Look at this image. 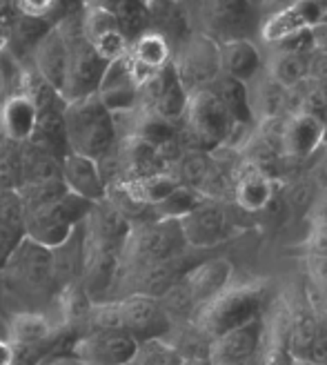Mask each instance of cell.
I'll return each mask as SVG.
<instances>
[{"mask_svg": "<svg viewBox=\"0 0 327 365\" xmlns=\"http://www.w3.org/2000/svg\"><path fill=\"white\" fill-rule=\"evenodd\" d=\"M310 67H312V53L283 51V49H271L267 63H263L265 74L287 91L296 89L310 78Z\"/></svg>", "mask_w": 327, "mask_h": 365, "instance_id": "f546056e", "label": "cell"}, {"mask_svg": "<svg viewBox=\"0 0 327 365\" xmlns=\"http://www.w3.org/2000/svg\"><path fill=\"white\" fill-rule=\"evenodd\" d=\"M107 9L114 14L127 43H134L140 34L150 29L147 0H112Z\"/></svg>", "mask_w": 327, "mask_h": 365, "instance_id": "e575fe53", "label": "cell"}, {"mask_svg": "<svg viewBox=\"0 0 327 365\" xmlns=\"http://www.w3.org/2000/svg\"><path fill=\"white\" fill-rule=\"evenodd\" d=\"M187 89L178 81L176 71L170 65L158 69L156 74L140 87V103L138 107L145 112H152L165 120L180 123V116L187 105Z\"/></svg>", "mask_w": 327, "mask_h": 365, "instance_id": "8fae6325", "label": "cell"}, {"mask_svg": "<svg viewBox=\"0 0 327 365\" xmlns=\"http://www.w3.org/2000/svg\"><path fill=\"white\" fill-rule=\"evenodd\" d=\"M67 65H69L67 34L63 31L61 25H53L51 31L41 41V45L36 47L33 58H31V69L51 89H56L61 94L65 87V78H67Z\"/></svg>", "mask_w": 327, "mask_h": 365, "instance_id": "7402d4cb", "label": "cell"}, {"mask_svg": "<svg viewBox=\"0 0 327 365\" xmlns=\"http://www.w3.org/2000/svg\"><path fill=\"white\" fill-rule=\"evenodd\" d=\"M89 210H92V203H87L85 198L76 194L65 192L58 200H53V203L23 214L25 216L23 234H25V239L38 243L47 250H56L76 234V230L87 218Z\"/></svg>", "mask_w": 327, "mask_h": 365, "instance_id": "52a82bcc", "label": "cell"}, {"mask_svg": "<svg viewBox=\"0 0 327 365\" xmlns=\"http://www.w3.org/2000/svg\"><path fill=\"white\" fill-rule=\"evenodd\" d=\"M130 56L150 71H158L172 63V45L160 34L147 29L130 43Z\"/></svg>", "mask_w": 327, "mask_h": 365, "instance_id": "836d02e7", "label": "cell"}, {"mask_svg": "<svg viewBox=\"0 0 327 365\" xmlns=\"http://www.w3.org/2000/svg\"><path fill=\"white\" fill-rule=\"evenodd\" d=\"M249 0H198V23L207 38L223 45L234 38H247L254 23Z\"/></svg>", "mask_w": 327, "mask_h": 365, "instance_id": "30bf717a", "label": "cell"}, {"mask_svg": "<svg viewBox=\"0 0 327 365\" xmlns=\"http://www.w3.org/2000/svg\"><path fill=\"white\" fill-rule=\"evenodd\" d=\"M212 89L216 91V96L221 98V103L225 105V109L229 112V116H232V120L236 125H243V127L254 125L251 107H249V94H247V85L245 83L234 81V78L221 74L214 81Z\"/></svg>", "mask_w": 327, "mask_h": 365, "instance_id": "1f68e13d", "label": "cell"}, {"mask_svg": "<svg viewBox=\"0 0 327 365\" xmlns=\"http://www.w3.org/2000/svg\"><path fill=\"white\" fill-rule=\"evenodd\" d=\"M232 277H234L232 261L221 257V259H212V261H205V263H198V265L190 267L178 283L185 289V294L192 301L194 314H196L198 307H203L216 294H221V292L232 283Z\"/></svg>", "mask_w": 327, "mask_h": 365, "instance_id": "ac0fdd59", "label": "cell"}, {"mask_svg": "<svg viewBox=\"0 0 327 365\" xmlns=\"http://www.w3.org/2000/svg\"><path fill=\"white\" fill-rule=\"evenodd\" d=\"M36 118H38V109L25 91L9 94L0 103V132L11 143L25 145L33 134Z\"/></svg>", "mask_w": 327, "mask_h": 365, "instance_id": "4316f807", "label": "cell"}, {"mask_svg": "<svg viewBox=\"0 0 327 365\" xmlns=\"http://www.w3.org/2000/svg\"><path fill=\"white\" fill-rule=\"evenodd\" d=\"M269 299L267 281H249L241 285H227L221 294L196 309L194 325L196 330L209 341L221 334L241 327L249 321L261 319Z\"/></svg>", "mask_w": 327, "mask_h": 365, "instance_id": "7a4b0ae2", "label": "cell"}, {"mask_svg": "<svg viewBox=\"0 0 327 365\" xmlns=\"http://www.w3.org/2000/svg\"><path fill=\"white\" fill-rule=\"evenodd\" d=\"M185 241L180 234L178 223L170 221H138L132 225L130 234L120 250V269L127 267L125 274H132L156 263L170 261L183 254ZM120 277V274H118Z\"/></svg>", "mask_w": 327, "mask_h": 365, "instance_id": "8992f818", "label": "cell"}, {"mask_svg": "<svg viewBox=\"0 0 327 365\" xmlns=\"http://www.w3.org/2000/svg\"><path fill=\"white\" fill-rule=\"evenodd\" d=\"M305 218H307V223L327 225V187L316 190L310 207H307V212H305Z\"/></svg>", "mask_w": 327, "mask_h": 365, "instance_id": "74e56055", "label": "cell"}, {"mask_svg": "<svg viewBox=\"0 0 327 365\" xmlns=\"http://www.w3.org/2000/svg\"><path fill=\"white\" fill-rule=\"evenodd\" d=\"M96 96L103 101V105L114 116L138 109L140 87H138V83L134 78L130 53H125V56H120V58H116V61H112L107 65Z\"/></svg>", "mask_w": 327, "mask_h": 365, "instance_id": "2e32d148", "label": "cell"}, {"mask_svg": "<svg viewBox=\"0 0 327 365\" xmlns=\"http://www.w3.org/2000/svg\"><path fill=\"white\" fill-rule=\"evenodd\" d=\"M327 140V125L310 114H287L281 125V158L307 160L312 158Z\"/></svg>", "mask_w": 327, "mask_h": 365, "instance_id": "4fadbf2b", "label": "cell"}, {"mask_svg": "<svg viewBox=\"0 0 327 365\" xmlns=\"http://www.w3.org/2000/svg\"><path fill=\"white\" fill-rule=\"evenodd\" d=\"M36 109H38V118H36L33 134L27 140V145L56 158L67 156L69 143L65 130V101L61 96H53L51 101L38 105Z\"/></svg>", "mask_w": 327, "mask_h": 365, "instance_id": "44dd1931", "label": "cell"}, {"mask_svg": "<svg viewBox=\"0 0 327 365\" xmlns=\"http://www.w3.org/2000/svg\"><path fill=\"white\" fill-rule=\"evenodd\" d=\"M49 365H85V363H81L78 359H58V361H53Z\"/></svg>", "mask_w": 327, "mask_h": 365, "instance_id": "7bdbcfd3", "label": "cell"}, {"mask_svg": "<svg viewBox=\"0 0 327 365\" xmlns=\"http://www.w3.org/2000/svg\"><path fill=\"white\" fill-rule=\"evenodd\" d=\"M53 23L45 21V18H31L14 14L9 23V41H7V53L23 67H31V58L36 47L51 31Z\"/></svg>", "mask_w": 327, "mask_h": 365, "instance_id": "484cf974", "label": "cell"}, {"mask_svg": "<svg viewBox=\"0 0 327 365\" xmlns=\"http://www.w3.org/2000/svg\"><path fill=\"white\" fill-rule=\"evenodd\" d=\"M285 3H294V0H285Z\"/></svg>", "mask_w": 327, "mask_h": 365, "instance_id": "bcb514c9", "label": "cell"}, {"mask_svg": "<svg viewBox=\"0 0 327 365\" xmlns=\"http://www.w3.org/2000/svg\"><path fill=\"white\" fill-rule=\"evenodd\" d=\"M263 327V319H256L209 341V365H247L261 348Z\"/></svg>", "mask_w": 327, "mask_h": 365, "instance_id": "e0dca14e", "label": "cell"}, {"mask_svg": "<svg viewBox=\"0 0 327 365\" xmlns=\"http://www.w3.org/2000/svg\"><path fill=\"white\" fill-rule=\"evenodd\" d=\"M11 11H0V53L7 49L9 41V23H11Z\"/></svg>", "mask_w": 327, "mask_h": 365, "instance_id": "ab89813d", "label": "cell"}, {"mask_svg": "<svg viewBox=\"0 0 327 365\" xmlns=\"http://www.w3.org/2000/svg\"><path fill=\"white\" fill-rule=\"evenodd\" d=\"M180 148L183 152H205L212 154L216 150L227 148L234 136L236 123L221 98L216 96L212 87L192 91L187 96L185 112L180 116Z\"/></svg>", "mask_w": 327, "mask_h": 365, "instance_id": "3957f363", "label": "cell"}, {"mask_svg": "<svg viewBox=\"0 0 327 365\" xmlns=\"http://www.w3.org/2000/svg\"><path fill=\"white\" fill-rule=\"evenodd\" d=\"M263 71V56L249 38H234L221 45V74L249 85Z\"/></svg>", "mask_w": 327, "mask_h": 365, "instance_id": "83f0119b", "label": "cell"}, {"mask_svg": "<svg viewBox=\"0 0 327 365\" xmlns=\"http://www.w3.org/2000/svg\"><path fill=\"white\" fill-rule=\"evenodd\" d=\"M303 252L305 257H318L327 259V225L323 223H310L303 241Z\"/></svg>", "mask_w": 327, "mask_h": 365, "instance_id": "8d00e7d4", "label": "cell"}, {"mask_svg": "<svg viewBox=\"0 0 327 365\" xmlns=\"http://www.w3.org/2000/svg\"><path fill=\"white\" fill-rule=\"evenodd\" d=\"M65 130L69 152L100 160L118 145L116 118L94 94L65 103Z\"/></svg>", "mask_w": 327, "mask_h": 365, "instance_id": "277c9868", "label": "cell"}, {"mask_svg": "<svg viewBox=\"0 0 327 365\" xmlns=\"http://www.w3.org/2000/svg\"><path fill=\"white\" fill-rule=\"evenodd\" d=\"M323 18V9L316 0H294L274 11H269L261 25V38L267 45H276L289 36L312 29Z\"/></svg>", "mask_w": 327, "mask_h": 365, "instance_id": "9a60e30c", "label": "cell"}, {"mask_svg": "<svg viewBox=\"0 0 327 365\" xmlns=\"http://www.w3.org/2000/svg\"><path fill=\"white\" fill-rule=\"evenodd\" d=\"M232 196L243 212H263L274 200V178L239 158L232 178Z\"/></svg>", "mask_w": 327, "mask_h": 365, "instance_id": "603a6c76", "label": "cell"}, {"mask_svg": "<svg viewBox=\"0 0 327 365\" xmlns=\"http://www.w3.org/2000/svg\"><path fill=\"white\" fill-rule=\"evenodd\" d=\"M178 227H180V234H183L185 245L198 247V250L221 245L239 232L236 221L232 218L223 200L207 198V196L198 203V207L190 216H185L183 221L178 223Z\"/></svg>", "mask_w": 327, "mask_h": 365, "instance_id": "9c48e42d", "label": "cell"}, {"mask_svg": "<svg viewBox=\"0 0 327 365\" xmlns=\"http://www.w3.org/2000/svg\"><path fill=\"white\" fill-rule=\"evenodd\" d=\"M83 34L100 56L112 63L130 51V43L123 36L114 14L107 7L98 5H85L83 11Z\"/></svg>", "mask_w": 327, "mask_h": 365, "instance_id": "d6986e66", "label": "cell"}, {"mask_svg": "<svg viewBox=\"0 0 327 365\" xmlns=\"http://www.w3.org/2000/svg\"><path fill=\"white\" fill-rule=\"evenodd\" d=\"M187 269L190 267L185 265L183 254H178V257H174L170 261L156 263L152 267H145V269H138L132 274H120V277H125L127 281H130V285H132L130 294L162 299L180 279H183V274Z\"/></svg>", "mask_w": 327, "mask_h": 365, "instance_id": "d4e9b609", "label": "cell"}, {"mask_svg": "<svg viewBox=\"0 0 327 365\" xmlns=\"http://www.w3.org/2000/svg\"><path fill=\"white\" fill-rule=\"evenodd\" d=\"M3 281L9 297L18 301V312H38V305L51 299L58 289L51 267V250L23 239L7 257Z\"/></svg>", "mask_w": 327, "mask_h": 365, "instance_id": "6da1fadb", "label": "cell"}, {"mask_svg": "<svg viewBox=\"0 0 327 365\" xmlns=\"http://www.w3.org/2000/svg\"><path fill=\"white\" fill-rule=\"evenodd\" d=\"M85 11V9H83ZM83 11L71 14L58 23L67 34L69 43V65H67V78L61 91V98L65 103L81 101L87 96L98 94L100 81L105 76L107 61L89 45L83 34Z\"/></svg>", "mask_w": 327, "mask_h": 365, "instance_id": "5b68a950", "label": "cell"}, {"mask_svg": "<svg viewBox=\"0 0 327 365\" xmlns=\"http://www.w3.org/2000/svg\"><path fill=\"white\" fill-rule=\"evenodd\" d=\"M53 325L43 312H18L9 321L11 343L18 348H38L51 336Z\"/></svg>", "mask_w": 327, "mask_h": 365, "instance_id": "d6a6232c", "label": "cell"}, {"mask_svg": "<svg viewBox=\"0 0 327 365\" xmlns=\"http://www.w3.org/2000/svg\"><path fill=\"white\" fill-rule=\"evenodd\" d=\"M172 67L187 94L207 89L221 76V45L207 36L194 31L172 53Z\"/></svg>", "mask_w": 327, "mask_h": 365, "instance_id": "ba28073f", "label": "cell"}, {"mask_svg": "<svg viewBox=\"0 0 327 365\" xmlns=\"http://www.w3.org/2000/svg\"><path fill=\"white\" fill-rule=\"evenodd\" d=\"M185 359L174 345L165 343L162 339H152L138 343V350L130 365H183Z\"/></svg>", "mask_w": 327, "mask_h": 365, "instance_id": "d590c367", "label": "cell"}, {"mask_svg": "<svg viewBox=\"0 0 327 365\" xmlns=\"http://www.w3.org/2000/svg\"><path fill=\"white\" fill-rule=\"evenodd\" d=\"M312 34V53L314 56L327 58V16H323L321 21L310 29Z\"/></svg>", "mask_w": 327, "mask_h": 365, "instance_id": "f35d334b", "label": "cell"}, {"mask_svg": "<svg viewBox=\"0 0 327 365\" xmlns=\"http://www.w3.org/2000/svg\"><path fill=\"white\" fill-rule=\"evenodd\" d=\"M123 332L134 336L138 343L162 339L172 327V319L167 317L160 299L142 297V294H127L118 301Z\"/></svg>", "mask_w": 327, "mask_h": 365, "instance_id": "7c38bea8", "label": "cell"}, {"mask_svg": "<svg viewBox=\"0 0 327 365\" xmlns=\"http://www.w3.org/2000/svg\"><path fill=\"white\" fill-rule=\"evenodd\" d=\"M247 94H249V107H251L254 123L287 116L289 91L271 81L265 74V69L247 85Z\"/></svg>", "mask_w": 327, "mask_h": 365, "instance_id": "f1b7e54d", "label": "cell"}, {"mask_svg": "<svg viewBox=\"0 0 327 365\" xmlns=\"http://www.w3.org/2000/svg\"><path fill=\"white\" fill-rule=\"evenodd\" d=\"M0 365H16V348L11 341H0Z\"/></svg>", "mask_w": 327, "mask_h": 365, "instance_id": "b9f144b4", "label": "cell"}, {"mask_svg": "<svg viewBox=\"0 0 327 365\" xmlns=\"http://www.w3.org/2000/svg\"><path fill=\"white\" fill-rule=\"evenodd\" d=\"M112 0H85V5H98V7H107Z\"/></svg>", "mask_w": 327, "mask_h": 365, "instance_id": "ee69618b", "label": "cell"}, {"mask_svg": "<svg viewBox=\"0 0 327 365\" xmlns=\"http://www.w3.org/2000/svg\"><path fill=\"white\" fill-rule=\"evenodd\" d=\"M312 182L316 185V190L327 187V154L318 160V165L312 172Z\"/></svg>", "mask_w": 327, "mask_h": 365, "instance_id": "60d3db41", "label": "cell"}, {"mask_svg": "<svg viewBox=\"0 0 327 365\" xmlns=\"http://www.w3.org/2000/svg\"><path fill=\"white\" fill-rule=\"evenodd\" d=\"M136 350L138 341L127 332L94 330L76 343L74 359L85 365H130Z\"/></svg>", "mask_w": 327, "mask_h": 365, "instance_id": "5bb4252c", "label": "cell"}, {"mask_svg": "<svg viewBox=\"0 0 327 365\" xmlns=\"http://www.w3.org/2000/svg\"><path fill=\"white\" fill-rule=\"evenodd\" d=\"M316 3L321 5V9H323V16H327V0H316Z\"/></svg>", "mask_w": 327, "mask_h": 365, "instance_id": "f6af8a7d", "label": "cell"}, {"mask_svg": "<svg viewBox=\"0 0 327 365\" xmlns=\"http://www.w3.org/2000/svg\"><path fill=\"white\" fill-rule=\"evenodd\" d=\"M150 31L160 34L174 49L194 34L192 18L185 0H147Z\"/></svg>", "mask_w": 327, "mask_h": 365, "instance_id": "cb8c5ba5", "label": "cell"}, {"mask_svg": "<svg viewBox=\"0 0 327 365\" xmlns=\"http://www.w3.org/2000/svg\"><path fill=\"white\" fill-rule=\"evenodd\" d=\"M205 196L187 185L174 187L165 198L158 200L154 207H150V221H170V223H180L185 216H190L198 203Z\"/></svg>", "mask_w": 327, "mask_h": 365, "instance_id": "4dcf8cb0", "label": "cell"}, {"mask_svg": "<svg viewBox=\"0 0 327 365\" xmlns=\"http://www.w3.org/2000/svg\"><path fill=\"white\" fill-rule=\"evenodd\" d=\"M61 178L69 194L85 198L87 203H100L107 198V182L103 178L98 160L69 152L61 160Z\"/></svg>", "mask_w": 327, "mask_h": 365, "instance_id": "ffe728a7", "label": "cell"}]
</instances>
